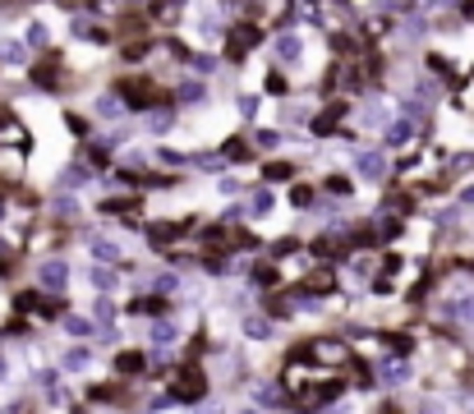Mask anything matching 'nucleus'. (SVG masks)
<instances>
[{
	"label": "nucleus",
	"mask_w": 474,
	"mask_h": 414,
	"mask_svg": "<svg viewBox=\"0 0 474 414\" xmlns=\"http://www.w3.org/2000/svg\"><path fill=\"white\" fill-rule=\"evenodd\" d=\"M175 392L185 396V401H199L203 396V373L199 369H180L175 373Z\"/></svg>",
	"instance_id": "obj_1"
},
{
	"label": "nucleus",
	"mask_w": 474,
	"mask_h": 414,
	"mask_svg": "<svg viewBox=\"0 0 474 414\" xmlns=\"http://www.w3.org/2000/svg\"><path fill=\"white\" fill-rule=\"evenodd\" d=\"M354 166H359V175H368V180L382 175V157H378V152H359V157H354Z\"/></svg>",
	"instance_id": "obj_2"
},
{
	"label": "nucleus",
	"mask_w": 474,
	"mask_h": 414,
	"mask_svg": "<svg viewBox=\"0 0 474 414\" xmlns=\"http://www.w3.org/2000/svg\"><path fill=\"white\" fill-rule=\"evenodd\" d=\"M42 285H51V290H55V285H65V262H46V267H42Z\"/></svg>",
	"instance_id": "obj_3"
},
{
	"label": "nucleus",
	"mask_w": 474,
	"mask_h": 414,
	"mask_svg": "<svg viewBox=\"0 0 474 414\" xmlns=\"http://www.w3.org/2000/svg\"><path fill=\"white\" fill-rule=\"evenodd\" d=\"M341 115H345V106H341V101H336V106H331V110H322V115H318V124H313V129H331V124H336V120H341Z\"/></svg>",
	"instance_id": "obj_4"
},
{
	"label": "nucleus",
	"mask_w": 474,
	"mask_h": 414,
	"mask_svg": "<svg viewBox=\"0 0 474 414\" xmlns=\"http://www.w3.org/2000/svg\"><path fill=\"white\" fill-rule=\"evenodd\" d=\"M276 55H286V60H295V55H299V42H295V37H281V42H276Z\"/></svg>",
	"instance_id": "obj_5"
},
{
	"label": "nucleus",
	"mask_w": 474,
	"mask_h": 414,
	"mask_svg": "<svg viewBox=\"0 0 474 414\" xmlns=\"http://www.w3.org/2000/svg\"><path fill=\"white\" fill-rule=\"evenodd\" d=\"M92 253H97V258H106V262H115V258H120V253H115V244H110V240H97V244H92Z\"/></svg>",
	"instance_id": "obj_6"
},
{
	"label": "nucleus",
	"mask_w": 474,
	"mask_h": 414,
	"mask_svg": "<svg viewBox=\"0 0 474 414\" xmlns=\"http://www.w3.org/2000/svg\"><path fill=\"white\" fill-rule=\"evenodd\" d=\"M405 138H410V124L405 120H396L392 129H387V143H405Z\"/></svg>",
	"instance_id": "obj_7"
},
{
	"label": "nucleus",
	"mask_w": 474,
	"mask_h": 414,
	"mask_svg": "<svg viewBox=\"0 0 474 414\" xmlns=\"http://www.w3.org/2000/svg\"><path fill=\"white\" fill-rule=\"evenodd\" d=\"M244 331H249V336H258V341H263V336H267V331H272V327H267L263 317H249V322H244Z\"/></svg>",
	"instance_id": "obj_8"
},
{
	"label": "nucleus",
	"mask_w": 474,
	"mask_h": 414,
	"mask_svg": "<svg viewBox=\"0 0 474 414\" xmlns=\"http://www.w3.org/2000/svg\"><path fill=\"white\" fill-rule=\"evenodd\" d=\"M180 101H203V83H185L180 87Z\"/></svg>",
	"instance_id": "obj_9"
},
{
	"label": "nucleus",
	"mask_w": 474,
	"mask_h": 414,
	"mask_svg": "<svg viewBox=\"0 0 474 414\" xmlns=\"http://www.w3.org/2000/svg\"><path fill=\"white\" fill-rule=\"evenodd\" d=\"M143 369V355H120V373H138Z\"/></svg>",
	"instance_id": "obj_10"
},
{
	"label": "nucleus",
	"mask_w": 474,
	"mask_h": 414,
	"mask_svg": "<svg viewBox=\"0 0 474 414\" xmlns=\"http://www.w3.org/2000/svg\"><path fill=\"white\" fill-rule=\"evenodd\" d=\"M267 180H290V166L286 162H272V166H267Z\"/></svg>",
	"instance_id": "obj_11"
},
{
	"label": "nucleus",
	"mask_w": 474,
	"mask_h": 414,
	"mask_svg": "<svg viewBox=\"0 0 474 414\" xmlns=\"http://www.w3.org/2000/svg\"><path fill=\"white\" fill-rule=\"evenodd\" d=\"M65 364H69V369H83V364H88V350H69Z\"/></svg>",
	"instance_id": "obj_12"
},
{
	"label": "nucleus",
	"mask_w": 474,
	"mask_h": 414,
	"mask_svg": "<svg viewBox=\"0 0 474 414\" xmlns=\"http://www.w3.org/2000/svg\"><path fill=\"white\" fill-rule=\"evenodd\" d=\"M92 285H97V290H110V285H115V276H110V272H92Z\"/></svg>",
	"instance_id": "obj_13"
},
{
	"label": "nucleus",
	"mask_w": 474,
	"mask_h": 414,
	"mask_svg": "<svg viewBox=\"0 0 474 414\" xmlns=\"http://www.w3.org/2000/svg\"><path fill=\"white\" fill-rule=\"evenodd\" d=\"M157 341H175V322H157Z\"/></svg>",
	"instance_id": "obj_14"
},
{
	"label": "nucleus",
	"mask_w": 474,
	"mask_h": 414,
	"mask_svg": "<svg viewBox=\"0 0 474 414\" xmlns=\"http://www.w3.org/2000/svg\"><path fill=\"white\" fill-rule=\"evenodd\" d=\"M194 69H199V74H212V69H217V60H212V55H199V60H194Z\"/></svg>",
	"instance_id": "obj_15"
},
{
	"label": "nucleus",
	"mask_w": 474,
	"mask_h": 414,
	"mask_svg": "<svg viewBox=\"0 0 474 414\" xmlns=\"http://www.w3.org/2000/svg\"><path fill=\"white\" fill-rule=\"evenodd\" d=\"M267 207H272V194H254V212H258V217H263Z\"/></svg>",
	"instance_id": "obj_16"
},
{
	"label": "nucleus",
	"mask_w": 474,
	"mask_h": 414,
	"mask_svg": "<svg viewBox=\"0 0 474 414\" xmlns=\"http://www.w3.org/2000/svg\"><path fill=\"white\" fill-rule=\"evenodd\" d=\"M65 327H69V331H74V336H88V322H83V317H69Z\"/></svg>",
	"instance_id": "obj_17"
}]
</instances>
